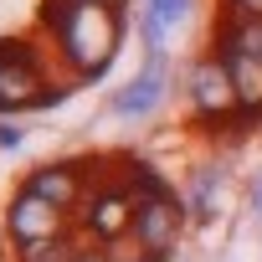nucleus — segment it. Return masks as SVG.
Returning a JSON list of instances; mask_svg holds the SVG:
<instances>
[{
    "label": "nucleus",
    "mask_w": 262,
    "mask_h": 262,
    "mask_svg": "<svg viewBox=\"0 0 262 262\" xmlns=\"http://www.w3.org/2000/svg\"><path fill=\"white\" fill-rule=\"evenodd\" d=\"M160 98H165V67L149 62L134 82H123V88L113 93V113H118V118H144V113L160 108Z\"/></svg>",
    "instance_id": "6e6552de"
},
{
    "label": "nucleus",
    "mask_w": 262,
    "mask_h": 262,
    "mask_svg": "<svg viewBox=\"0 0 262 262\" xmlns=\"http://www.w3.org/2000/svg\"><path fill=\"white\" fill-rule=\"evenodd\" d=\"M98 252H103V262H149V252L139 247V236H134V231H123V236L103 242Z\"/></svg>",
    "instance_id": "f8f14e48"
},
{
    "label": "nucleus",
    "mask_w": 262,
    "mask_h": 262,
    "mask_svg": "<svg viewBox=\"0 0 262 262\" xmlns=\"http://www.w3.org/2000/svg\"><path fill=\"white\" fill-rule=\"evenodd\" d=\"M77 257V247L67 242V236H57V242H36V247H21V262H72Z\"/></svg>",
    "instance_id": "ddd939ff"
},
{
    "label": "nucleus",
    "mask_w": 262,
    "mask_h": 262,
    "mask_svg": "<svg viewBox=\"0 0 262 262\" xmlns=\"http://www.w3.org/2000/svg\"><path fill=\"white\" fill-rule=\"evenodd\" d=\"M21 190H26V195H41V201H52V206H62V211H72V206H82L88 180H82V165H41V170L26 175Z\"/></svg>",
    "instance_id": "0eeeda50"
},
{
    "label": "nucleus",
    "mask_w": 262,
    "mask_h": 262,
    "mask_svg": "<svg viewBox=\"0 0 262 262\" xmlns=\"http://www.w3.org/2000/svg\"><path fill=\"white\" fill-rule=\"evenodd\" d=\"M221 206V170H201L190 185H185V211H216Z\"/></svg>",
    "instance_id": "9b49d317"
},
{
    "label": "nucleus",
    "mask_w": 262,
    "mask_h": 262,
    "mask_svg": "<svg viewBox=\"0 0 262 262\" xmlns=\"http://www.w3.org/2000/svg\"><path fill=\"white\" fill-rule=\"evenodd\" d=\"M252 211H257V216H262V180H257V185H252Z\"/></svg>",
    "instance_id": "f3484780"
},
{
    "label": "nucleus",
    "mask_w": 262,
    "mask_h": 262,
    "mask_svg": "<svg viewBox=\"0 0 262 262\" xmlns=\"http://www.w3.org/2000/svg\"><path fill=\"white\" fill-rule=\"evenodd\" d=\"M52 98H57V88L47 82L41 57L21 41H0V113H21V108H36Z\"/></svg>",
    "instance_id": "f03ea898"
},
{
    "label": "nucleus",
    "mask_w": 262,
    "mask_h": 262,
    "mask_svg": "<svg viewBox=\"0 0 262 262\" xmlns=\"http://www.w3.org/2000/svg\"><path fill=\"white\" fill-rule=\"evenodd\" d=\"M82 226H88V236L103 247V242H113V236H123L128 226H134V190L128 185H103V190H93L88 185V195H82Z\"/></svg>",
    "instance_id": "423d86ee"
},
{
    "label": "nucleus",
    "mask_w": 262,
    "mask_h": 262,
    "mask_svg": "<svg viewBox=\"0 0 262 262\" xmlns=\"http://www.w3.org/2000/svg\"><path fill=\"white\" fill-rule=\"evenodd\" d=\"M221 52H242V57L262 62V16H236L231 31H221Z\"/></svg>",
    "instance_id": "9d476101"
},
{
    "label": "nucleus",
    "mask_w": 262,
    "mask_h": 262,
    "mask_svg": "<svg viewBox=\"0 0 262 262\" xmlns=\"http://www.w3.org/2000/svg\"><path fill=\"white\" fill-rule=\"evenodd\" d=\"M6 231H11L16 247L57 242V236H67V211L52 206V201H41V195H26V190H21V195L11 201V211H6Z\"/></svg>",
    "instance_id": "39448f33"
},
{
    "label": "nucleus",
    "mask_w": 262,
    "mask_h": 262,
    "mask_svg": "<svg viewBox=\"0 0 262 262\" xmlns=\"http://www.w3.org/2000/svg\"><path fill=\"white\" fill-rule=\"evenodd\" d=\"M185 201L180 195H170V190H149V195H134V231L139 236V247L149 252V262L155 257H170L175 247H180V236H185Z\"/></svg>",
    "instance_id": "7ed1b4c3"
},
{
    "label": "nucleus",
    "mask_w": 262,
    "mask_h": 262,
    "mask_svg": "<svg viewBox=\"0 0 262 262\" xmlns=\"http://www.w3.org/2000/svg\"><path fill=\"white\" fill-rule=\"evenodd\" d=\"M185 11H190V0H144V16H155V21H165V26L180 21Z\"/></svg>",
    "instance_id": "4468645a"
},
{
    "label": "nucleus",
    "mask_w": 262,
    "mask_h": 262,
    "mask_svg": "<svg viewBox=\"0 0 262 262\" xmlns=\"http://www.w3.org/2000/svg\"><path fill=\"white\" fill-rule=\"evenodd\" d=\"M0 144H6V149H11V144H21V128H11V123H0Z\"/></svg>",
    "instance_id": "dca6fc26"
},
{
    "label": "nucleus",
    "mask_w": 262,
    "mask_h": 262,
    "mask_svg": "<svg viewBox=\"0 0 262 262\" xmlns=\"http://www.w3.org/2000/svg\"><path fill=\"white\" fill-rule=\"evenodd\" d=\"M52 36L62 62L77 77H98L108 57L118 52V11L113 0H57L52 6Z\"/></svg>",
    "instance_id": "f257e3e1"
},
{
    "label": "nucleus",
    "mask_w": 262,
    "mask_h": 262,
    "mask_svg": "<svg viewBox=\"0 0 262 262\" xmlns=\"http://www.w3.org/2000/svg\"><path fill=\"white\" fill-rule=\"evenodd\" d=\"M236 16H262V0H226Z\"/></svg>",
    "instance_id": "2eb2a0df"
},
{
    "label": "nucleus",
    "mask_w": 262,
    "mask_h": 262,
    "mask_svg": "<svg viewBox=\"0 0 262 262\" xmlns=\"http://www.w3.org/2000/svg\"><path fill=\"white\" fill-rule=\"evenodd\" d=\"M0 262H6V252H0Z\"/></svg>",
    "instance_id": "a211bd4d"
},
{
    "label": "nucleus",
    "mask_w": 262,
    "mask_h": 262,
    "mask_svg": "<svg viewBox=\"0 0 262 262\" xmlns=\"http://www.w3.org/2000/svg\"><path fill=\"white\" fill-rule=\"evenodd\" d=\"M221 57H226L236 103H242L247 113H262V62H252V57H242V52H221Z\"/></svg>",
    "instance_id": "1a4fd4ad"
},
{
    "label": "nucleus",
    "mask_w": 262,
    "mask_h": 262,
    "mask_svg": "<svg viewBox=\"0 0 262 262\" xmlns=\"http://www.w3.org/2000/svg\"><path fill=\"white\" fill-rule=\"evenodd\" d=\"M185 98L201 118H231L242 103H236V88H231V72H226V57L211 52V57H195L190 72H185Z\"/></svg>",
    "instance_id": "20e7f679"
}]
</instances>
